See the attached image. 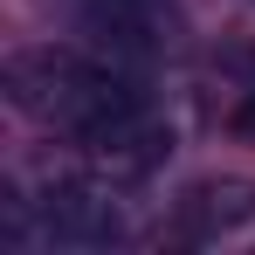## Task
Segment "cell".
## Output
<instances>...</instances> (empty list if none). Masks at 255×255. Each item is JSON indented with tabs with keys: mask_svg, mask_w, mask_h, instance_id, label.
<instances>
[{
	"mask_svg": "<svg viewBox=\"0 0 255 255\" xmlns=\"http://www.w3.org/2000/svg\"><path fill=\"white\" fill-rule=\"evenodd\" d=\"M235 131H255V104H242V111H235Z\"/></svg>",
	"mask_w": 255,
	"mask_h": 255,
	"instance_id": "5b68a950",
	"label": "cell"
},
{
	"mask_svg": "<svg viewBox=\"0 0 255 255\" xmlns=\"http://www.w3.org/2000/svg\"><path fill=\"white\" fill-rule=\"evenodd\" d=\"M131 235V207L104 179H55L35 200V242L48 249H118Z\"/></svg>",
	"mask_w": 255,
	"mask_h": 255,
	"instance_id": "7a4b0ae2",
	"label": "cell"
},
{
	"mask_svg": "<svg viewBox=\"0 0 255 255\" xmlns=\"http://www.w3.org/2000/svg\"><path fill=\"white\" fill-rule=\"evenodd\" d=\"M159 7L166 0H69V21H76V35H83L104 62H152L166 35H159Z\"/></svg>",
	"mask_w": 255,
	"mask_h": 255,
	"instance_id": "3957f363",
	"label": "cell"
},
{
	"mask_svg": "<svg viewBox=\"0 0 255 255\" xmlns=\"http://www.w3.org/2000/svg\"><path fill=\"white\" fill-rule=\"evenodd\" d=\"M7 97H14V111L55 125L62 138H76L90 152H104V159L152 125L145 90L125 76V62H104L97 48L90 55L83 48H28V55H14L7 62Z\"/></svg>",
	"mask_w": 255,
	"mask_h": 255,
	"instance_id": "6da1fadb",
	"label": "cell"
},
{
	"mask_svg": "<svg viewBox=\"0 0 255 255\" xmlns=\"http://www.w3.org/2000/svg\"><path fill=\"white\" fill-rule=\"evenodd\" d=\"M186 214H193V235L235 228V221H249V214H255V186H249V179H228V186H200Z\"/></svg>",
	"mask_w": 255,
	"mask_h": 255,
	"instance_id": "277c9868",
	"label": "cell"
}]
</instances>
